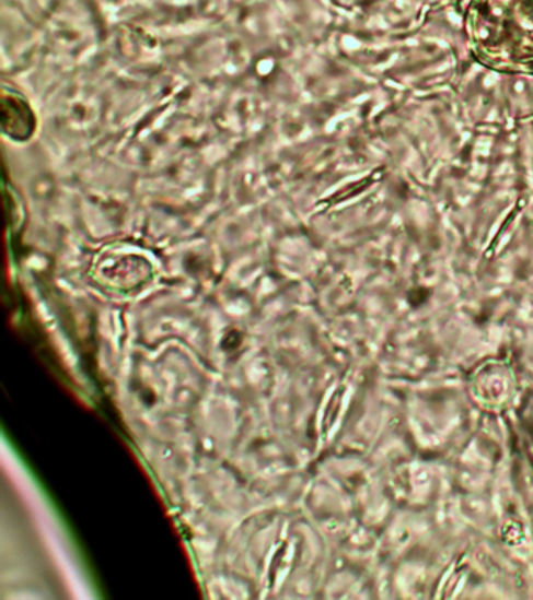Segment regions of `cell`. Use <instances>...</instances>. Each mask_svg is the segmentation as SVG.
Instances as JSON below:
<instances>
[{
    "mask_svg": "<svg viewBox=\"0 0 533 600\" xmlns=\"http://www.w3.org/2000/svg\"><path fill=\"white\" fill-rule=\"evenodd\" d=\"M466 34L484 67L533 74V0H471Z\"/></svg>",
    "mask_w": 533,
    "mask_h": 600,
    "instance_id": "cell-1",
    "label": "cell"
},
{
    "mask_svg": "<svg viewBox=\"0 0 533 600\" xmlns=\"http://www.w3.org/2000/svg\"><path fill=\"white\" fill-rule=\"evenodd\" d=\"M97 278L118 290L140 286L152 275V264L142 254L112 246L97 260Z\"/></svg>",
    "mask_w": 533,
    "mask_h": 600,
    "instance_id": "cell-2",
    "label": "cell"
},
{
    "mask_svg": "<svg viewBox=\"0 0 533 600\" xmlns=\"http://www.w3.org/2000/svg\"><path fill=\"white\" fill-rule=\"evenodd\" d=\"M2 130L14 143H27L38 130V116L31 102L16 90L2 89Z\"/></svg>",
    "mask_w": 533,
    "mask_h": 600,
    "instance_id": "cell-3",
    "label": "cell"
}]
</instances>
